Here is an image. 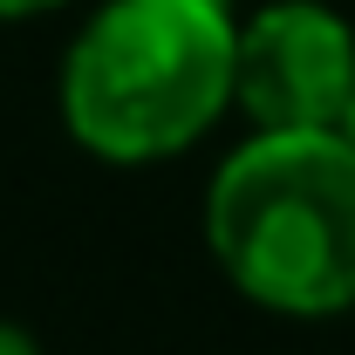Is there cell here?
<instances>
[{
    "label": "cell",
    "mask_w": 355,
    "mask_h": 355,
    "mask_svg": "<svg viewBox=\"0 0 355 355\" xmlns=\"http://www.w3.org/2000/svg\"><path fill=\"white\" fill-rule=\"evenodd\" d=\"M62 0H0V21H28V14H48Z\"/></svg>",
    "instance_id": "5b68a950"
},
{
    "label": "cell",
    "mask_w": 355,
    "mask_h": 355,
    "mask_svg": "<svg viewBox=\"0 0 355 355\" xmlns=\"http://www.w3.org/2000/svg\"><path fill=\"white\" fill-rule=\"evenodd\" d=\"M342 137H349V144H355V103H349V116H342Z\"/></svg>",
    "instance_id": "8992f818"
},
{
    "label": "cell",
    "mask_w": 355,
    "mask_h": 355,
    "mask_svg": "<svg viewBox=\"0 0 355 355\" xmlns=\"http://www.w3.org/2000/svg\"><path fill=\"white\" fill-rule=\"evenodd\" d=\"M232 0H103L62 55V123L103 164H164L232 110Z\"/></svg>",
    "instance_id": "6da1fadb"
},
{
    "label": "cell",
    "mask_w": 355,
    "mask_h": 355,
    "mask_svg": "<svg viewBox=\"0 0 355 355\" xmlns=\"http://www.w3.org/2000/svg\"><path fill=\"white\" fill-rule=\"evenodd\" d=\"M205 246L266 314L355 308V144L342 130H253L205 184Z\"/></svg>",
    "instance_id": "7a4b0ae2"
},
{
    "label": "cell",
    "mask_w": 355,
    "mask_h": 355,
    "mask_svg": "<svg viewBox=\"0 0 355 355\" xmlns=\"http://www.w3.org/2000/svg\"><path fill=\"white\" fill-rule=\"evenodd\" d=\"M0 355H42V342H35L21 321H0Z\"/></svg>",
    "instance_id": "277c9868"
},
{
    "label": "cell",
    "mask_w": 355,
    "mask_h": 355,
    "mask_svg": "<svg viewBox=\"0 0 355 355\" xmlns=\"http://www.w3.org/2000/svg\"><path fill=\"white\" fill-rule=\"evenodd\" d=\"M232 103L253 130H342L355 103V28L328 0H266L239 14Z\"/></svg>",
    "instance_id": "3957f363"
}]
</instances>
